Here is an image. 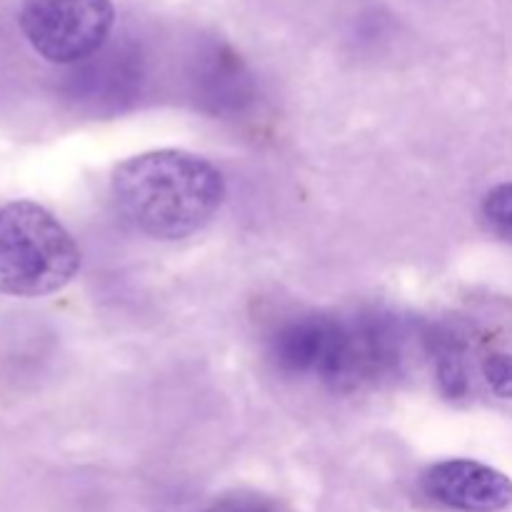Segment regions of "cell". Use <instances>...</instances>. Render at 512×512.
<instances>
[{
	"label": "cell",
	"mask_w": 512,
	"mask_h": 512,
	"mask_svg": "<svg viewBox=\"0 0 512 512\" xmlns=\"http://www.w3.org/2000/svg\"><path fill=\"white\" fill-rule=\"evenodd\" d=\"M110 188L125 220L155 240L200 233L225 200L223 173L210 160L173 148L123 160Z\"/></svg>",
	"instance_id": "6da1fadb"
},
{
	"label": "cell",
	"mask_w": 512,
	"mask_h": 512,
	"mask_svg": "<svg viewBox=\"0 0 512 512\" xmlns=\"http://www.w3.org/2000/svg\"><path fill=\"white\" fill-rule=\"evenodd\" d=\"M80 270V248L53 213L18 200L0 208V293L40 298Z\"/></svg>",
	"instance_id": "7a4b0ae2"
},
{
	"label": "cell",
	"mask_w": 512,
	"mask_h": 512,
	"mask_svg": "<svg viewBox=\"0 0 512 512\" xmlns=\"http://www.w3.org/2000/svg\"><path fill=\"white\" fill-rule=\"evenodd\" d=\"M18 23L35 53L70 65L103 48L115 8L113 0H20Z\"/></svg>",
	"instance_id": "3957f363"
},
{
	"label": "cell",
	"mask_w": 512,
	"mask_h": 512,
	"mask_svg": "<svg viewBox=\"0 0 512 512\" xmlns=\"http://www.w3.org/2000/svg\"><path fill=\"white\" fill-rule=\"evenodd\" d=\"M275 360L293 373H318L333 385H343L348 368L350 328L330 318H303L275 335Z\"/></svg>",
	"instance_id": "277c9868"
},
{
	"label": "cell",
	"mask_w": 512,
	"mask_h": 512,
	"mask_svg": "<svg viewBox=\"0 0 512 512\" xmlns=\"http://www.w3.org/2000/svg\"><path fill=\"white\" fill-rule=\"evenodd\" d=\"M423 490L440 505L463 512H498L512 503V480L475 460H445L423 475Z\"/></svg>",
	"instance_id": "5b68a950"
},
{
	"label": "cell",
	"mask_w": 512,
	"mask_h": 512,
	"mask_svg": "<svg viewBox=\"0 0 512 512\" xmlns=\"http://www.w3.org/2000/svg\"><path fill=\"white\" fill-rule=\"evenodd\" d=\"M438 380L440 390H443L448 398H463L465 390H468V373H465L463 350L455 348V345H448V348L440 350Z\"/></svg>",
	"instance_id": "8992f818"
},
{
	"label": "cell",
	"mask_w": 512,
	"mask_h": 512,
	"mask_svg": "<svg viewBox=\"0 0 512 512\" xmlns=\"http://www.w3.org/2000/svg\"><path fill=\"white\" fill-rule=\"evenodd\" d=\"M483 213L500 235L512 240V183H503L485 195Z\"/></svg>",
	"instance_id": "52a82bcc"
},
{
	"label": "cell",
	"mask_w": 512,
	"mask_h": 512,
	"mask_svg": "<svg viewBox=\"0 0 512 512\" xmlns=\"http://www.w3.org/2000/svg\"><path fill=\"white\" fill-rule=\"evenodd\" d=\"M205 512H290L283 503L260 493H230L215 500Z\"/></svg>",
	"instance_id": "ba28073f"
},
{
	"label": "cell",
	"mask_w": 512,
	"mask_h": 512,
	"mask_svg": "<svg viewBox=\"0 0 512 512\" xmlns=\"http://www.w3.org/2000/svg\"><path fill=\"white\" fill-rule=\"evenodd\" d=\"M483 373L488 385L500 398H512V355L495 353L483 363Z\"/></svg>",
	"instance_id": "9c48e42d"
}]
</instances>
